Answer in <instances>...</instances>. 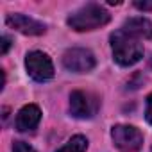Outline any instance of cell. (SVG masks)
I'll return each mask as SVG.
<instances>
[{
	"label": "cell",
	"instance_id": "6da1fadb",
	"mask_svg": "<svg viewBox=\"0 0 152 152\" xmlns=\"http://www.w3.org/2000/svg\"><path fill=\"white\" fill-rule=\"evenodd\" d=\"M111 48L113 59L120 66H132L143 57V47L138 38L127 34L124 29L111 34Z\"/></svg>",
	"mask_w": 152,
	"mask_h": 152
},
{
	"label": "cell",
	"instance_id": "7a4b0ae2",
	"mask_svg": "<svg viewBox=\"0 0 152 152\" xmlns=\"http://www.w3.org/2000/svg\"><path fill=\"white\" fill-rule=\"evenodd\" d=\"M109 20H111V16L102 6L90 4L86 7H81L79 11H75L73 15H70L68 25L73 31L84 32V31H95L99 27H104L106 23H109Z\"/></svg>",
	"mask_w": 152,
	"mask_h": 152
},
{
	"label": "cell",
	"instance_id": "3957f363",
	"mask_svg": "<svg viewBox=\"0 0 152 152\" xmlns=\"http://www.w3.org/2000/svg\"><path fill=\"white\" fill-rule=\"evenodd\" d=\"M25 68H27V73L38 83H45V81H50L54 77V64H52L50 57L39 50L27 54Z\"/></svg>",
	"mask_w": 152,
	"mask_h": 152
},
{
	"label": "cell",
	"instance_id": "277c9868",
	"mask_svg": "<svg viewBox=\"0 0 152 152\" xmlns=\"http://www.w3.org/2000/svg\"><path fill=\"white\" fill-rule=\"evenodd\" d=\"M113 143L122 152H136L143 145V134L132 125H115L111 131Z\"/></svg>",
	"mask_w": 152,
	"mask_h": 152
},
{
	"label": "cell",
	"instance_id": "5b68a950",
	"mask_svg": "<svg viewBox=\"0 0 152 152\" xmlns=\"http://www.w3.org/2000/svg\"><path fill=\"white\" fill-rule=\"evenodd\" d=\"M70 111L75 118H93L99 111V99L88 91H73L70 95Z\"/></svg>",
	"mask_w": 152,
	"mask_h": 152
},
{
	"label": "cell",
	"instance_id": "8992f818",
	"mask_svg": "<svg viewBox=\"0 0 152 152\" xmlns=\"http://www.w3.org/2000/svg\"><path fill=\"white\" fill-rule=\"evenodd\" d=\"M63 64L70 72L86 73L95 68V56L86 48H70L63 56Z\"/></svg>",
	"mask_w": 152,
	"mask_h": 152
},
{
	"label": "cell",
	"instance_id": "52a82bcc",
	"mask_svg": "<svg viewBox=\"0 0 152 152\" xmlns=\"http://www.w3.org/2000/svg\"><path fill=\"white\" fill-rule=\"evenodd\" d=\"M6 23L11 29L22 32L25 36H39V34L45 32V25L41 22H38L34 18H29L25 15H7Z\"/></svg>",
	"mask_w": 152,
	"mask_h": 152
},
{
	"label": "cell",
	"instance_id": "ba28073f",
	"mask_svg": "<svg viewBox=\"0 0 152 152\" xmlns=\"http://www.w3.org/2000/svg\"><path fill=\"white\" fill-rule=\"evenodd\" d=\"M39 120H41V111L38 106H34V104L23 106L16 115V129L22 132L34 131L39 124Z\"/></svg>",
	"mask_w": 152,
	"mask_h": 152
},
{
	"label": "cell",
	"instance_id": "9c48e42d",
	"mask_svg": "<svg viewBox=\"0 0 152 152\" xmlns=\"http://www.w3.org/2000/svg\"><path fill=\"white\" fill-rule=\"evenodd\" d=\"M127 34L134 36V38H143V39H152V22L147 18H129L124 27H122Z\"/></svg>",
	"mask_w": 152,
	"mask_h": 152
},
{
	"label": "cell",
	"instance_id": "30bf717a",
	"mask_svg": "<svg viewBox=\"0 0 152 152\" xmlns=\"http://www.w3.org/2000/svg\"><path fill=\"white\" fill-rule=\"evenodd\" d=\"M88 148V140L84 136H73L64 147H61L57 152H84Z\"/></svg>",
	"mask_w": 152,
	"mask_h": 152
},
{
	"label": "cell",
	"instance_id": "8fae6325",
	"mask_svg": "<svg viewBox=\"0 0 152 152\" xmlns=\"http://www.w3.org/2000/svg\"><path fill=\"white\" fill-rule=\"evenodd\" d=\"M13 152H34V148H32L31 145L23 143V141H15V145H13Z\"/></svg>",
	"mask_w": 152,
	"mask_h": 152
},
{
	"label": "cell",
	"instance_id": "7c38bea8",
	"mask_svg": "<svg viewBox=\"0 0 152 152\" xmlns=\"http://www.w3.org/2000/svg\"><path fill=\"white\" fill-rule=\"evenodd\" d=\"M145 118H147V122L152 125V93L148 95V99H147V109H145Z\"/></svg>",
	"mask_w": 152,
	"mask_h": 152
},
{
	"label": "cell",
	"instance_id": "4fadbf2b",
	"mask_svg": "<svg viewBox=\"0 0 152 152\" xmlns=\"http://www.w3.org/2000/svg\"><path fill=\"white\" fill-rule=\"evenodd\" d=\"M134 6L138 7V9H141V11H152V2H148V0H136L134 2Z\"/></svg>",
	"mask_w": 152,
	"mask_h": 152
},
{
	"label": "cell",
	"instance_id": "5bb4252c",
	"mask_svg": "<svg viewBox=\"0 0 152 152\" xmlns=\"http://www.w3.org/2000/svg\"><path fill=\"white\" fill-rule=\"evenodd\" d=\"M9 47H11V38H9V36H4V38H2V54H4V56L7 54Z\"/></svg>",
	"mask_w": 152,
	"mask_h": 152
}]
</instances>
